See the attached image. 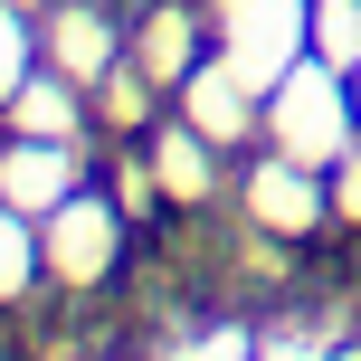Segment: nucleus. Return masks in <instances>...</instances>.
Listing matches in <instances>:
<instances>
[{"mask_svg":"<svg viewBox=\"0 0 361 361\" xmlns=\"http://www.w3.org/2000/svg\"><path fill=\"white\" fill-rule=\"evenodd\" d=\"M267 133L276 152H295V162H343L352 152V76L343 67H286L276 76V105H267Z\"/></svg>","mask_w":361,"mask_h":361,"instance_id":"obj_1","label":"nucleus"},{"mask_svg":"<svg viewBox=\"0 0 361 361\" xmlns=\"http://www.w3.org/2000/svg\"><path fill=\"white\" fill-rule=\"evenodd\" d=\"M352 86H361V67H352Z\"/></svg>","mask_w":361,"mask_h":361,"instance_id":"obj_6","label":"nucleus"},{"mask_svg":"<svg viewBox=\"0 0 361 361\" xmlns=\"http://www.w3.org/2000/svg\"><path fill=\"white\" fill-rule=\"evenodd\" d=\"M247 200H257V219H267L276 238H314V219H333V200L314 190V162H257V180H247Z\"/></svg>","mask_w":361,"mask_h":361,"instance_id":"obj_3","label":"nucleus"},{"mask_svg":"<svg viewBox=\"0 0 361 361\" xmlns=\"http://www.w3.org/2000/svg\"><path fill=\"white\" fill-rule=\"evenodd\" d=\"M219 29L238 38V76H286L295 67V48L314 38V19H305V0H228L219 10Z\"/></svg>","mask_w":361,"mask_h":361,"instance_id":"obj_2","label":"nucleus"},{"mask_svg":"<svg viewBox=\"0 0 361 361\" xmlns=\"http://www.w3.org/2000/svg\"><path fill=\"white\" fill-rule=\"evenodd\" d=\"M333 171H343V180H333V209H343V219H361V152H343Z\"/></svg>","mask_w":361,"mask_h":361,"instance_id":"obj_5","label":"nucleus"},{"mask_svg":"<svg viewBox=\"0 0 361 361\" xmlns=\"http://www.w3.org/2000/svg\"><path fill=\"white\" fill-rule=\"evenodd\" d=\"M314 57L324 67H361V0H314Z\"/></svg>","mask_w":361,"mask_h":361,"instance_id":"obj_4","label":"nucleus"}]
</instances>
